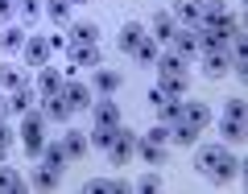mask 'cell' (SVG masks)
<instances>
[{"label": "cell", "instance_id": "f35d334b", "mask_svg": "<svg viewBox=\"0 0 248 194\" xmlns=\"http://www.w3.org/2000/svg\"><path fill=\"white\" fill-rule=\"evenodd\" d=\"M4 112H9V104H4V99H0V120H4Z\"/></svg>", "mask_w": 248, "mask_h": 194}, {"label": "cell", "instance_id": "2e32d148", "mask_svg": "<svg viewBox=\"0 0 248 194\" xmlns=\"http://www.w3.org/2000/svg\"><path fill=\"white\" fill-rule=\"evenodd\" d=\"M66 42H75V45H99V29L91 25V21H79V25H71V37Z\"/></svg>", "mask_w": 248, "mask_h": 194}, {"label": "cell", "instance_id": "ffe728a7", "mask_svg": "<svg viewBox=\"0 0 248 194\" xmlns=\"http://www.w3.org/2000/svg\"><path fill=\"white\" fill-rule=\"evenodd\" d=\"M25 190V182H21V174L13 165H4V161H0V194H21Z\"/></svg>", "mask_w": 248, "mask_h": 194}, {"label": "cell", "instance_id": "f546056e", "mask_svg": "<svg viewBox=\"0 0 248 194\" xmlns=\"http://www.w3.org/2000/svg\"><path fill=\"white\" fill-rule=\"evenodd\" d=\"M21 83H25V79H21V71H17V66H0V87H9V91H17Z\"/></svg>", "mask_w": 248, "mask_h": 194}, {"label": "cell", "instance_id": "ac0fdd59", "mask_svg": "<svg viewBox=\"0 0 248 194\" xmlns=\"http://www.w3.org/2000/svg\"><path fill=\"white\" fill-rule=\"evenodd\" d=\"M145 37H149V33H145L137 21H133V25H124V29H120V50H124V54H137V45H141Z\"/></svg>", "mask_w": 248, "mask_h": 194}, {"label": "cell", "instance_id": "8d00e7d4", "mask_svg": "<svg viewBox=\"0 0 248 194\" xmlns=\"http://www.w3.org/2000/svg\"><path fill=\"white\" fill-rule=\"evenodd\" d=\"M112 133H116V128H95V145H99V149H108V141H112Z\"/></svg>", "mask_w": 248, "mask_h": 194}, {"label": "cell", "instance_id": "74e56055", "mask_svg": "<svg viewBox=\"0 0 248 194\" xmlns=\"http://www.w3.org/2000/svg\"><path fill=\"white\" fill-rule=\"evenodd\" d=\"M17 13V0H0V21H9Z\"/></svg>", "mask_w": 248, "mask_h": 194}, {"label": "cell", "instance_id": "6da1fadb", "mask_svg": "<svg viewBox=\"0 0 248 194\" xmlns=\"http://www.w3.org/2000/svg\"><path fill=\"white\" fill-rule=\"evenodd\" d=\"M199 169H203L207 178H215V182H232L240 169V161L232 157L228 149H219V145H203L199 149Z\"/></svg>", "mask_w": 248, "mask_h": 194}, {"label": "cell", "instance_id": "9c48e42d", "mask_svg": "<svg viewBox=\"0 0 248 194\" xmlns=\"http://www.w3.org/2000/svg\"><path fill=\"white\" fill-rule=\"evenodd\" d=\"M66 54H71L75 66H104V54H99V45H75V42H66Z\"/></svg>", "mask_w": 248, "mask_h": 194}, {"label": "cell", "instance_id": "44dd1931", "mask_svg": "<svg viewBox=\"0 0 248 194\" xmlns=\"http://www.w3.org/2000/svg\"><path fill=\"white\" fill-rule=\"evenodd\" d=\"M120 75H116V71H99V66H95V91H99V95H116V91H120Z\"/></svg>", "mask_w": 248, "mask_h": 194}, {"label": "cell", "instance_id": "e575fe53", "mask_svg": "<svg viewBox=\"0 0 248 194\" xmlns=\"http://www.w3.org/2000/svg\"><path fill=\"white\" fill-rule=\"evenodd\" d=\"M9 141H13V133L4 128V120H0V161H9Z\"/></svg>", "mask_w": 248, "mask_h": 194}, {"label": "cell", "instance_id": "cb8c5ba5", "mask_svg": "<svg viewBox=\"0 0 248 194\" xmlns=\"http://www.w3.org/2000/svg\"><path fill=\"white\" fill-rule=\"evenodd\" d=\"M42 161L54 169V174H62V169H66V149H62V141H58V145H46V149H42Z\"/></svg>", "mask_w": 248, "mask_h": 194}, {"label": "cell", "instance_id": "277c9868", "mask_svg": "<svg viewBox=\"0 0 248 194\" xmlns=\"http://www.w3.org/2000/svg\"><path fill=\"white\" fill-rule=\"evenodd\" d=\"M157 87L166 91V95H186L190 75H186V71H174V66H157Z\"/></svg>", "mask_w": 248, "mask_h": 194}, {"label": "cell", "instance_id": "e0dca14e", "mask_svg": "<svg viewBox=\"0 0 248 194\" xmlns=\"http://www.w3.org/2000/svg\"><path fill=\"white\" fill-rule=\"evenodd\" d=\"M166 133H170V141H174V145H182V149L199 145V128H190V124H182V120H178V124H170Z\"/></svg>", "mask_w": 248, "mask_h": 194}, {"label": "cell", "instance_id": "8992f818", "mask_svg": "<svg viewBox=\"0 0 248 194\" xmlns=\"http://www.w3.org/2000/svg\"><path fill=\"white\" fill-rule=\"evenodd\" d=\"M25 62L29 66H46L50 62V54H54V45H50V37H25Z\"/></svg>", "mask_w": 248, "mask_h": 194}, {"label": "cell", "instance_id": "d4e9b609", "mask_svg": "<svg viewBox=\"0 0 248 194\" xmlns=\"http://www.w3.org/2000/svg\"><path fill=\"white\" fill-rule=\"evenodd\" d=\"M21 45H25V29H21V25H9V29H4V33H0V50H21Z\"/></svg>", "mask_w": 248, "mask_h": 194}, {"label": "cell", "instance_id": "ab89813d", "mask_svg": "<svg viewBox=\"0 0 248 194\" xmlns=\"http://www.w3.org/2000/svg\"><path fill=\"white\" fill-rule=\"evenodd\" d=\"M66 4H87V0H66Z\"/></svg>", "mask_w": 248, "mask_h": 194}, {"label": "cell", "instance_id": "7a4b0ae2", "mask_svg": "<svg viewBox=\"0 0 248 194\" xmlns=\"http://www.w3.org/2000/svg\"><path fill=\"white\" fill-rule=\"evenodd\" d=\"M46 124H50V120H46V116L42 112H33V107H29V112H25V124H21V141H25V153H29V157H42V149H46Z\"/></svg>", "mask_w": 248, "mask_h": 194}, {"label": "cell", "instance_id": "836d02e7", "mask_svg": "<svg viewBox=\"0 0 248 194\" xmlns=\"http://www.w3.org/2000/svg\"><path fill=\"white\" fill-rule=\"evenodd\" d=\"M145 141H153V145H166V141H170L166 124H157V128H149V133H145Z\"/></svg>", "mask_w": 248, "mask_h": 194}, {"label": "cell", "instance_id": "4fadbf2b", "mask_svg": "<svg viewBox=\"0 0 248 194\" xmlns=\"http://www.w3.org/2000/svg\"><path fill=\"white\" fill-rule=\"evenodd\" d=\"M95 128H120V104L116 99H99L95 104Z\"/></svg>", "mask_w": 248, "mask_h": 194}, {"label": "cell", "instance_id": "7c38bea8", "mask_svg": "<svg viewBox=\"0 0 248 194\" xmlns=\"http://www.w3.org/2000/svg\"><path fill=\"white\" fill-rule=\"evenodd\" d=\"M66 104H71V112H83V107H91V91L83 87V83H62V91H58Z\"/></svg>", "mask_w": 248, "mask_h": 194}, {"label": "cell", "instance_id": "4316f807", "mask_svg": "<svg viewBox=\"0 0 248 194\" xmlns=\"http://www.w3.org/2000/svg\"><path fill=\"white\" fill-rule=\"evenodd\" d=\"M33 190H58V174H54L50 165L33 169Z\"/></svg>", "mask_w": 248, "mask_h": 194}, {"label": "cell", "instance_id": "5bb4252c", "mask_svg": "<svg viewBox=\"0 0 248 194\" xmlns=\"http://www.w3.org/2000/svg\"><path fill=\"white\" fill-rule=\"evenodd\" d=\"M62 149H66V157H87L91 141L79 133V128H66V133H62Z\"/></svg>", "mask_w": 248, "mask_h": 194}, {"label": "cell", "instance_id": "7402d4cb", "mask_svg": "<svg viewBox=\"0 0 248 194\" xmlns=\"http://www.w3.org/2000/svg\"><path fill=\"white\" fill-rule=\"evenodd\" d=\"M174 29H178V21L170 17V13H157V17H153V42H170Z\"/></svg>", "mask_w": 248, "mask_h": 194}, {"label": "cell", "instance_id": "30bf717a", "mask_svg": "<svg viewBox=\"0 0 248 194\" xmlns=\"http://www.w3.org/2000/svg\"><path fill=\"white\" fill-rule=\"evenodd\" d=\"M62 71H54V66H42V75H37V99H50L62 91Z\"/></svg>", "mask_w": 248, "mask_h": 194}, {"label": "cell", "instance_id": "f1b7e54d", "mask_svg": "<svg viewBox=\"0 0 248 194\" xmlns=\"http://www.w3.org/2000/svg\"><path fill=\"white\" fill-rule=\"evenodd\" d=\"M133 58H137V62H145V66H153V62H157V42H153V37H145V42L137 45Z\"/></svg>", "mask_w": 248, "mask_h": 194}, {"label": "cell", "instance_id": "9a60e30c", "mask_svg": "<svg viewBox=\"0 0 248 194\" xmlns=\"http://www.w3.org/2000/svg\"><path fill=\"white\" fill-rule=\"evenodd\" d=\"M42 116L50 124H66V120H71V104H66L62 95H50V99H46V107H42Z\"/></svg>", "mask_w": 248, "mask_h": 194}, {"label": "cell", "instance_id": "52a82bcc", "mask_svg": "<svg viewBox=\"0 0 248 194\" xmlns=\"http://www.w3.org/2000/svg\"><path fill=\"white\" fill-rule=\"evenodd\" d=\"M228 71H232L228 50H203V75H207V79H223Z\"/></svg>", "mask_w": 248, "mask_h": 194}, {"label": "cell", "instance_id": "1f68e13d", "mask_svg": "<svg viewBox=\"0 0 248 194\" xmlns=\"http://www.w3.org/2000/svg\"><path fill=\"white\" fill-rule=\"evenodd\" d=\"M137 190H141V194H157V190H161V178H157V174H145L141 182H137Z\"/></svg>", "mask_w": 248, "mask_h": 194}, {"label": "cell", "instance_id": "d6986e66", "mask_svg": "<svg viewBox=\"0 0 248 194\" xmlns=\"http://www.w3.org/2000/svg\"><path fill=\"white\" fill-rule=\"evenodd\" d=\"M83 190H87V194H128L133 186H128V182H108V178H91Z\"/></svg>", "mask_w": 248, "mask_h": 194}, {"label": "cell", "instance_id": "d590c367", "mask_svg": "<svg viewBox=\"0 0 248 194\" xmlns=\"http://www.w3.org/2000/svg\"><path fill=\"white\" fill-rule=\"evenodd\" d=\"M37 9H42V0H21V13H25V17H29V21H33V17H37Z\"/></svg>", "mask_w": 248, "mask_h": 194}, {"label": "cell", "instance_id": "83f0119b", "mask_svg": "<svg viewBox=\"0 0 248 194\" xmlns=\"http://www.w3.org/2000/svg\"><path fill=\"white\" fill-rule=\"evenodd\" d=\"M46 13H50L54 25H71V4H66V0H50V4H46Z\"/></svg>", "mask_w": 248, "mask_h": 194}, {"label": "cell", "instance_id": "5b68a950", "mask_svg": "<svg viewBox=\"0 0 248 194\" xmlns=\"http://www.w3.org/2000/svg\"><path fill=\"white\" fill-rule=\"evenodd\" d=\"M178 120H182V124H190V128H199V133H203L207 124H211V112H207V104L190 99V104H182V107H178Z\"/></svg>", "mask_w": 248, "mask_h": 194}, {"label": "cell", "instance_id": "ba28073f", "mask_svg": "<svg viewBox=\"0 0 248 194\" xmlns=\"http://www.w3.org/2000/svg\"><path fill=\"white\" fill-rule=\"evenodd\" d=\"M170 50H178L182 58H195V54H199V33H195L190 25H186V29H174V37H170Z\"/></svg>", "mask_w": 248, "mask_h": 194}, {"label": "cell", "instance_id": "3957f363", "mask_svg": "<svg viewBox=\"0 0 248 194\" xmlns=\"http://www.w3.org/2000/svg\"><path fill=\"white\" fill-rule=\"evenodd\" d=\"M133 149H137V136L128 133V128H116L112 141H108V157H112L116 165H124V161L133 157Z\"/></svg>", "mask_w": 248, "mask_h": 194}, {"label": "cell", "instance_id": "4dcf8cb0", "mask_svg": "<svg viewBox=\"0 0 248 194\" xmlns=\"http://www.w3.org/2000/svg\"><path fill=\"white\" fill-rule=\"evenodd\" d=\"M223 136H228V141H244V136H248L244 120H223Z\"/></svg>", "mask_w": 248, "mask_h": 194}, {"label": "cell", "instance_id": "603a6c76", "mask_svg": "<svg viewBox=\"0 0 248 194\" xmlns=\"http://www.w3.org/2000/svg\"><path fill=\"white\" fill-rule=\"evenodd\" d=\"M29 107H33V87H25V83H21V87L13 91V99H9V112H17V116H25Z\"/></svg>", "mask_w": 248, "mask_h": 194}, {"label": "cell", "instance_id": "484cf974", "mask_svg": "<svg viewBox=\"0 0 248 194\" xmlns=\"http://www.w3.org/2000/svg\"><path fill=\"white\" fill-rule=\"evenodd\" d=\"M137 153H141L149 165H161V161H166V145H153V141H137Z\"/></svg>", "mask_w": 248, "mask_h": 194}, {"label": "cell", "instance_id": "d6a6232c", "mask_svg": "<svg viewBox=\"0 0 248 194\" xmlns=\"http://www.w3.org/2000/svg\"><path fill=\"white\" fill-rule=\"evenodd\" d=\"M223 120H244V99H228V107H223Z\"/></svg>", "mask_w": 248, "mask_h": 194}, {"label": "cell", "instance_id": "8fae6325", "mask_svg": "<svg viewBox=\"0 0 248 194\" xmlns=\"http://www.w3.org/2000/svg\"><path fill=\"white\" fill-rule=\"evenodd\" d=\"M174 21L199 29V21H203V4H199V0H174Z\"/></svg>", "mask_w": 248, "mask_h": 194}]
</instances>
